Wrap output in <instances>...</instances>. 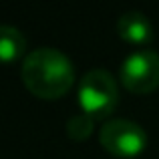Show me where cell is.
Returning a JSON list of instances; mask_svg holds the SVG:
<instances>
[{
    "label": "cell",
    "instance_id": "obj_7",
    "mask_svg": "<svg viewBox=\"0 0 159 159\" xmlns=\"http://www.w3.org/2000/svg\"><path fill=\"white\" fill-rule=\"evenodd\" d=\"M93 127H95V119H91L85 113H75L73 117H69L65 129H66V135L73 141H85L93 133Z\"/></svg>",
    "mask_w": 159,
    "mask_h": 159
},
{
    "label": "cell",
    "instance_id": "obj_4",
    "mask_svg": "<svg viewBox=\"0 0 159 159\" xmlns=\"http://www.w3.org/2000/svg\"><path fill=\"white\" fill-rule=\"evenodd\" d=\"M99 141L105 151L121 159L135 157L147 147V135L143 127L129 119L107 121L99 131Z\"/></svg>",
    "mask_w": 159,
    "mask_h": 159
},
{
    "label": "cell",
    "instance_id": "obj_2",
    "mask_svg": "<svg viewBox=\"0 0 159 159\" xmlns=\"http://www.w3.org/2000/svg\"><path fill=\"white\" fill-rule=\"evenodd\" d=\"M79 107L81 113L95 121H103L115 113L119 105V89L115 77L105 69H93L79 83Z\"/></svg>",
    "mask_w": 159,
    "mask_h": 159
},
{
    "label": "cell",
    "instance_id": "obj_6",
    "mask_svg": "<svg viewBox=\"0 0 159 159\" xmlns=\"http://www.w3.org/2000/svg\"><path fill=\"white\" fill-rule=\"evenodd\" d=\"M26 52V39L14 26L0 24V65H12ZM24 61V58H22Z\"/></svg>",
    "mask_w": 159,
    "mask_h": 159
},
{
    "label": "cell",
    "instance_id": "obj_5",
    "mask_svg": "<svg viewBox=\"0 0 159 159\" xmlns=\"http://www.w3.org/2000/svg\"><path fill=\"white\" fill-rule=\"evenodd\" d=\"M117 34L129 44L147 47L153 40V24L143 12L129 10L117 20Z\"/></svg>",
    "mask_w": 159,
    "mask_h": 159
},
{
    "label": "cell",
    "instance_id": "obj_3",
    "mask_svg": "<svg viewBox=\"0 0 159 159\" xmlns=\"http://www.w3.org/2000/svg\"><path fill=\"white\" fill-rule=\"evenodd\" d=\"M119 79L135 95L153 93L159 87V54L151 48L133 51L121 65Z\"/></svg>",
    "mask_w": 159,
    "mask_h": 159
},
{
    "label": "cell",
    "instance_id": "obj_1",
    "mask_svg": "<svg viewBox=\"0 0 159 159\" xmlns=\"http://www.w3.org/2000/svg\"><path fill=\"white\" fill-rule=\"evenodd\" d=\"M22 83L34 97L51 101L61 99L75 83V66L65 52L40 47L22 61Z\"/></svg>",
    "mask_w": 159,
    "mask_h": 159
}]
</instances>
